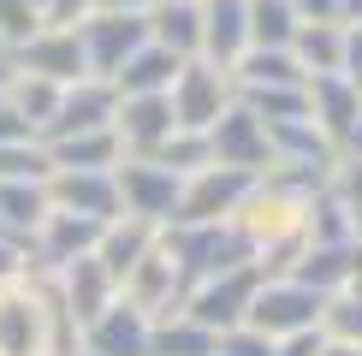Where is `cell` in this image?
Listing matches in <instances>:
<instances>
[{"instance_id":"obj_1","label":"cell","mask_w":362,"mask_h":356,"mask_svg":"<svg viewBox=\"0 0 362 356\" xmlns=\"http://www.w3.org/2000/svg\"><path fill=\"white\" fill-rule=\"evenodd\" d=\"M0 356H78V321L48 273L0 285Z\"/></svg>"},{"instance_id":"obj_2","label":"cell","mask_w":362,"mask_h":356,"mask_svg":"<svg viewBox=\"0 0 362 356\" xmlns=\"http://www.w3.org/2000/svg\"><path fill=\"white\" fill-rule=\"evenodd\" d=\"M160 244H167V256L178 261L185 285H202V279L226 273V267L255 261L250 244L226 226V220H202V226H160Z\"/></svg>"},{"instance_id":"obj_3","label":"cell","mask_w":362,"mask_h":356,"mask_svg":"<svg viewBox=\"0 0 362 356\" xmlns=\"http://www.w3.org/2000/svg\"><path fill=\"white\" fill-rule=\"evenodd\" d=\"M167 101H173V119H178V131H208L214 119L238 101V83H232V71L214 66V59H185V66L173 71V89H167Z\"/></svg>"},{"instance_id":"obj_4","label":"cell","mask_w":362,"mask_h":356,"mask_svg":"<svg viewBox=\"0 0 362 356\" xmlns=\"http://www.w3.org/2000/svg\"><path fill=\"white\" fill-rule=\"evenodd\" d=\"M321 309H327V297L315 285H303V279H291V273H279V279L262 273L244 326H255V333H267V338H285V333H303V326H321Z\"/></svg>"},{"instance_id":"obj_5","label":"cell","mask_w":362,"mask_h":356,"mask_svg":"<svg viewBox=\"0 0 362 356\" xmlns=\"http://www.w3.org/2000/svg\"><path fill=\"white\" fill-rule=\"evenodd\" d=\"M255 285H262V267L244 261V267H226V273L202 279V285H190L185 297V315L202 321L208 333H232V326L250 321V303H255Z\"/></svg>"},{"instance_id":"obj_6","label":"cell","mask_w":362,"mask_h":356,"mask_svg":"<svg viewBox=\"0 0 362 356\" xmlns=\"http://www.w3.org/2000/svg\"><path fill=\"white\" fill-rule=\"evenodd\" d=\"M113 184H119V214L155 220V226H173V220H178L185 178L167 172L160 160H119V167H113Z\"/></svg>"},{"instance_id":"obj_7","label":"cell","mask_w":362,"mask_h":356,"mask_svg":"<svg viewBox=\"0 0 362 356\" xmlns=\"http://www.w3.org/2000/svg\"><path fill=\"white\" fill-rule=\"evenodd\" d=\"M119 297H125L131 309H143L148 321H173V315H185L190 285H185V273H178V261L167 256V244H155L125 279H119Z\"/></svg>"},{"instance_id":"obj_8","label":"cell","mask_w":362,"mask_h":356,"mask_svg":"<svg viewBox=\"0 0 362 356\" xmlns=\"http://www.w3.org/2000/svg\"><path fill=\"white\" fill-rule=\"evenodd\" d=\"M78 36H83L89 78H113V71L148 42V18H143V12H107V6H95L78 24Z\"/></svg>"},{"instance_id":"obj_9","label":"cell","mask_w":362,"mask_h":356,"mask_svg":"<svg viewBox=\"0 0 362 356\" xmlns=\"http://www.w3.org/2000/svg\"><path fill=\"white\" fill-rule=\"evenodd\" d=\"M255 172L244 167H220V160H208L202 172L185 178V196H178V220L173 226H202V220H232L238 202L250 196Z\"/></svg>"},{"instance_id":"obj_10","label":"cell","mask_w":362,"mask_h":356,"mask_svg":"<svg viewBox=\"0 0 362 356\" xmlns=\"http://www.w3.org/2000/svg\"><path fill=\"white\" fill-rule=\"evenodd\" d=\"M101 237V220H83V214H66V208H48L36 220V232L24 237V256H30V273H59L66 261H78L95 249Z\"/></svg>"},{"instance_id":"obj_11","label":"cell","mask_w":362,"mask_h":356,"mask_svg":"<svg viewBox=\"0 0 362 356\" xmlns=\"http://www.w3.org/2000/svg\"><path fill=\"white\" fill-rule=\"evenodd\" d=\"M12 66H18V71H36V78H54V83L89 78L78 24H42V30H30L18 48H12Z\"/></svg>"},{"instance_id":"obj_12","label":"cell","mask_w":362,"mask_h":356,"mask_svg":"<svg viewBox=\"0 0 362 356\" xmlns=\"http://www.w3.org/2000/svg\"><path fill=\"white\" fill-rule=\"evenodd\" d=\"M173 131H178V119H173L167 95H119L113 137H119V148H125V160H148Z\"/></svg>"},{"instance_id":"obj_13","label":"cell","mask_w":362,"mask_h":356,"mask_svg":"<svg viewBox=\"0 0 362 356\" xmlns=\"http://www.w3.org/2000/svg\"><path fill=\"white\" fill-rule=\"evenodd\" d=\"M208 148H214L220 167H244V172L274 167V155H267V125L244 107V101H232V107L208 125Z\"/></svg>"},{"instance_id":"obj_14","label":"cell","mask_w":362,"mask_h":356,"mask_svg":"<svg viewBox=\"0 0 362 356\" xmlns=\"http://www.w3.org/2000/svg\"><path fill=\"white\" fill-rule=\"evenodd\" d=\"M148 333H155V321H148L143 309H131L125 297H113V303L78 333V350L83 356H148Z\"/></svg>"},{"instance_id":"obj_15","label":"cell","mask_w":362,"mask_h":356,"mask_svg":"<svg viewBox=\"0 0 362 356\" xmlns=\"http://www.w3.org/2000/svg\"><path fill=\"white\" fill-rule=\"evenodd\" d=\"M48 279H54L59 303L71 309L78 333H83V326H89V321H95L101 309H107L113 297H119V279L107 273V261H101L95 249H89V256H78V261H66V267H59V273H48Z\"/></svg>"},{"instance_id":"obj_16","label":"cell","mask_w":362,"mask_h":356,"mask_svg":"<svg viewBox=\"0 0 362 356\" xmlns=\"http://www.w3.org/2000/svg\"><path fill=\"white\" fill-rule=\"evenodd\" d=\"M113 107H119V89H113L107 78H78V83H66V95H59L48 131H42V143H59V137H78V131L113 125Z\"/></svg>"},{"instance_id":"obj_17","label":"cell","mask_w":362,"mask_h":356,"mask_svg":"<svg viewBox=\"0 0 362 356\" xmlns=\"http://www.w3.org/2000/svg\"><path fill=\"white\" fill-rule=\"evenodd\" d=\"M267 125V155H274V167H303V172H321L339 160V148L327 143V131L315 125L309 113H291V119H262Z\"/></svg>"},{"instance_id":"obj_18","label":"cell","mask_w":362,"mask_h":356,"mask_svg":"<svg viewBox=\"0 0 362 356\" xmlns=\"http://www.w3.org/2000/svg\"><path fill=\"white\" fill-rule=\"evenodd\" d=\"M48 202L107 226L119 214V184H113V172H48Z\"/></svg>"},{"instance_id":"obj_19","label":"cell","mask_w":362,"mask_h":356,"mask_svg":"<svg viewBox=\"0 0 362 356\" xmlns=\"http://www.w3.org/2000/svg\"><path fill=\"white\" fill-rule=\"evenodd\" d=\"M202 6V59L232 71L250 48V0H196Z\"/></svg>"},{"instance_id":"obj_20","label":"cell","mask_w":362,"mask_h":356,"mask_svg":"<svg viewBox=\"0 0 362 356\" xmlns=\"http://www.w3.org/2000/svg\"><path fill=\"white\" fill-rule=\"evenodd\" d=\"M309 119L327 131V143L339 148V137L362 119V89L344 78V71H321V78H309Z\"/></svg>"},{"instance_id":"obj_21","label":"cell","mask_w":362,"mask_h":356,"mask_svg":"<svg viewBox=\"0 0 362 356\" xmlns=\"http://www.w3.org/2000/svg\"><path fill=\"white\" fill-rule=\"evenodd\" d=\"M155 244H160V226H155V220L113 214L107 226H101V237H95V256L107 261V273H113V279H125V273H131V267H137Z\"/></svg>"},{"instance_id":"obj_22","label":"cell","mask_w":362,"mask_h":356,"mask_svg":"<svg viewBox=\"0 0 362 356\" xmlns=\"http://www.w3.org/2000/svg\"><path fill=\"white\" fill-rule=\"evenodd\" d=\"M232 83H238V95L244 89H303L309 71L297 66L291 48H244L232 66Z\"/></svg>"},{"instance_id":"obj_23","label":"cell","mask_w":362,"mask_h":356,"mask_svg":"<svg viewBox=\"0 0 362 356\" xmlns=\"http://www.w3.org/2000/svg\"><path fill=\"white\" fill-rule=\"evenodd\" d=\"M48 160H54V172H113L125 160V148H119L113 125H101V131H78V137L48 143Z\"/></svg>"},{"instance_id":"obj_24","label":"cell","mask_w":362,"mask_h":356,"mask_svg":"<svg viewBox=\"0 0 362 356\" xmlns=\"http://www.w3.org/2000/svg\"><path fill=\"white\" fill-rule=\"evenodd\" d=\"M148 42L173 48L178 59L202 54V6L196 0H155L148 6Z\"/></svg>"},{"instance_id":"obj_25","label":"cell","mask_w":362,"mask_h":356,"mask_svg":"<svg viewBox=\"0 0 362 356\" xmlns=\"http://www.w3.org/2000/svg\"><path fill=\"white\" fill-rule=\"evenodd\" d=\"M178 66H185V59H178L173 48H160V42H143V48L131 54V59L113 71L107 83L119 89V95H167V89H173V71H178Z\"/></svg>"},{"instance_id":"obj_26","label":"cell","mask_w":362,"mask_h":356,"mask_svg":"<svg viewBox=\"0 0 362 356\" xmlns=\"http://www.w3.org/2000/svg\"><path fill=\"white\" fill-rule=\"evenodd\" d=\"M59 95H66V83H54V78H36V71H18L12 66V78H6V89H0V101H6L12 113L24 119L30 131H48V119H54V107H59Z\"/></svg>"},{"instance_id":"obj_27","label":"cell","mask_w":362,"mask_h":356,"mask_svg":"<svg viewBox=\"0 0 362 356\" xmlns=\"http://www.w3.org/2000/svg\"><path fill=\"white\" fill-rule=\"evenodd\" d=\"M291 54H297V66H303L309 78L344 71V24L339 18H303L297 36H291Z\"/></svg>"},{"instance_id":"obj_28","label":"cell","mask_w":362,"mask_h":356,"mask_svg":"<svg viewBox=\"0 0 362 356\" xmlns=\"http://www.w3.org/2000/svg\"><path fill=\"white\" fill-rule=\"evenodd\" d=\"M48 208H54L48 202V178H0V220H6V232L30 237Z\"/></svg>"},{"instance_id":"obj_29","label":"cell","mask_w":362,"mask_h":356,"mask_svg":"<svg viewBox=\"0 0 362 356\" xmlns=\"http://www.w3.org/2000/svg\"><path fill=\"white\" fill-rule=\"evenodd\" d=\"M351 256H356V244H309L303 261L291 267V279H303V285H315L321 297H333V291H344V279H351Z\"/></svg>"},{"instance_id":"obj_30","label":"cell","mask_w":362,"mask_h":356,"mask_svg":"<svg viewBox=\"0 0 362 356\" xmlns=\"http://www.w3.org/2000/svg\"><path fill=\"white\" fill-rule=\"evenodd\" d=\"M214 345H220V333H208L190 315L155 321V333H148V356H214Z\"/></svg>"},{"instance_id":"obj_31","label":"cell","mask_w":362,"mask_h":356,"mask_svg":"<svg viewBox=\"0 0 362 356\" xmlns=\"http://www.w3.org/2000/svg\"><path fill=\"white\" fill-rule=\"evenodd\" d=\"M297 24L303 18L291 0H250V48H291Z\"/></svg>"},{"instance_id":"obj_32","label":"cell","mask_w":362,"mask_h":356,"mask_svg":"<svg viewBox=\"0 0 362 356\" xmlns=\"http://www.w3.org/2000/svg\"><path fill=\"white\" fill-rule=\"evenodd\" d=\"M148 160H160L167 172H178V178H190V172H202L208 160H214V148H208V131H173L167 143L155 148Z\"/></svg>"},{"instance_id":"obj_33","label":"cell","mask_w":362,"mask_h":356,"mask_svg":"<svg viewBox=\"0 0 362 356\" xmlns=\"http://www.w3.org/2000/svg\"><path fill=\"white\" fill-rule=\"evenodd\" d=\"M303 232H309V244H356V232H351V220H344V208L327 196V184L309 196L303 208Z\"/></svg>"},{"instance_id":"obj_34","label":"cell","mask_w":362,"mask_h":356,"mask_svg":"<svg viewBox=\"0 0 362 356\" xmlns=\"http://www.w3.org/2000/svg\"><path fill=\"white\" fill-rule=\"evenodd\" d=\"M327 196L344 208V220H351V232L362 237V160L339 155L333 167H327Z\"/></svg>"},{"instance_id":"obj_35","label":"cell","mask_w":362,"mask_h":356,"mask_svg":"<svg viewBox=\"0 0 362 356\" xmlns=\"http://www.w3.org/2000/svg\"><path fill=\"white\" fill-rule=\"evenodd\" d=\"M54 160H48V143L42 137H12L0 143V178H48Z\"/></svg>"},{"instance_id":"obj_36","label":"cell","mask_w":362,"mask_h":356,"mask_svg":"<svg viewBox=\"0 0 362 356\" xmlns=\"http://www.w3.org/2000/svg\"><path fill=\"white\" fill-rule=\"evenodd\" d=\"M321 333L339 338V345H362V297L333 291V297H327V309H321Z\"/></svg>"},{"instance_id":"obj_37","label":"cell","mask_w":362,"mask_h":356,"mask_svg":"<svg viewBox=\"0 0 362 356\" xmlns=\"http://www.w3.org/2000/svg\"><path fill=\"white\" fill-rule=\"evenodd\" d=\"M30 30H42V6L36 0H0V42L18 48Z\"/></svg>"},{"instance_id":"obj_38","label":"cell","mask_w":362,"mask_h":356,"mask_svg":"<svg viewBox=\"0 0 362 356\" xmlns=\"http://www.w3.org/2000/svg\"><path fill=\"white\" fill-rule=\"evenodd\" d=\"M214 356H279V338L255 333V326H232V333H220Z\"/></svg>"},{"instance_id":"obj_39","label":"cell","mask_w":362,"mask_h":356,"mask_svg":"<svg viewBox=\"0 0 362 356\" xmlns=\"http://www.w3.org/2000/svg\"><path fill=\"white\" fill-rule=\"evenodd\" d=\"M101 0H42V24H83Z\"/></svg>"},{"instance_id":"obj_40","label":"cell","mask_w":362,"mask_h":356,"mask_svg":"<svg viewBox=\"0 0 362 356\" xmlns=\"http://www.w3.org/2000/svg\"><path fill=\"white\" fill-rule=\"evenodd\" d=\"M30 273V256H24V237H0V285Z\"/></svg>"},{"instance_id":"obj_41","label":"cell","mask_w":362,"mask_h":356,"mask_svg":"<svg viewBox=\"0 0 362 356\" xmlns=\"http://www.w3.org/2000/svg\"><path fill=\"white\" fill-rule=\"evenodd\" d=\"M327 350V333L321 326H303V333H285L279 338V356H321Z\"/></svg>"},{"instance_id":"obj_42","label":"cell","mask_w":362,"mask_h":356,"mask_svg":"<svg viewBox=\"0 0 362 356\" xmlns=\"http://www.w3.org/2000/svg\"><path fill=\"white\" fill-rule=\"evenodd\" d=\"M344 78L362 89V24H344Z\"/></svg>"},{"instance_id":"obj_43","label":"cell","mask_w":362,"mask_h":356,"mask_svg":"<svg viewBox=\"0 0 362 356\" xmlns=\"http://www.w3.org/2000/svg\"><path fill=\"white\" fill-rule=\"evenodd\" d=\"M297 18H339L344 24V0H291Z\"/></svg>"},{"instance_id":"obj_44","label":"cell","mask_w":362,"mask_h":356,"mask_svg":"<svg viewBox=\"0 0 362 356\" xmlns=\"http://www.w3.org/2000/svg\"><path fill=\"white\" fill-rule=\"evenodd\" d=\"M339 155L362 160V119H356V125H351V131H344V137H339Z\"/></svg>"},{"instance_id":"obj_45","label":"cell","mask_w":362,"mask_h":356,"mask_svg":"<svg viewBox=\"0 0 362 356\" xmlns=\"http://www.w3.org/2000/svg\"><path fill=\"white\" fill-rule=\"evenodd\" d=\"M101 6H107V12H143V18H148V6H155V0H101Z\"/></svg>"},{"instance_id":"obj_46","label":"cell","mask_w":362,"mask_h":356,"mask_svg":"<svg viewBox=\"0 0 362 356\" xmlns=\"http://www.w3.org/2000/svg\"><path fill=\"white\" fill-rule=\"evenodd\" d=\"M321 356H362V345H339V338H327V350Z\"/></svg>"},{"instance_id":"obj_47","label":"cell","mask_w":362,"mask_h":356,"mask_svg":"<svg viewBox=\"0 0 362 356\" xmlns=\"http://www.w3.org/2000/svg\"><path fill=\"white\" fill-rule=\"evenodd\" d=\"M0 54H6V42H0Z\"/></svg>"},{"instance_id":"obj_48","label":"cell","mask_w":362,"mask_h":356,"mask_svg":"<svg viewBox=\"0 0 362 356\" xmlns=\"http://www.w3.org/2000/svg\"><path fill=\"white\" fill-rule=\"evenodd\" d=\"M36 6H42V0H36Z\"/></svg>"},{"instance_id":"obj_49","label":"cell","mask_w":362,"mask_h":356,"mask_svg":"<svg viewBox=\"0 0 362 356\" xmlns=\"http://www.w3.org/2000/svg\"><path fill=\"white\" fill-rule=\"evenodd\" d=\"M78 356H83V350H78Z\"/></svg>"}]
</instances>
